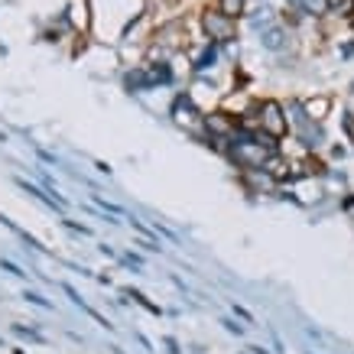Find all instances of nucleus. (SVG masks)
Masks as SVG:
<instances>
[{
    "label": "nucleus",
    "mask_w": 354,
    "mask_h": 354,
    "mask_svg": "<svg viewBox=\"0 0 354 354\" xmlns=\"http://www.w3.org/2000/svg\"><path fill=\"white\" fill-rule=\"evenodd\" d=\"M231 143H234V160L241 162V166H247V169H260L263 162L273 156V143L263 137H250V133H234L231 137Z\"/></svg>",
    "instance_id": "1"
},
{
    "label": "nucleus",
    "mask_w": 354,
    "mask_h": 354,
    "mask_svg": "<svg viewBox=\"0 0 354 354\" xmlns=\"http://www.w3.org/2000/svg\"><path fill=\"white\" fill-rule=\"evenodd\" d=\"M292 124H296V130H299V140L306 143V147H319L322 143V130H319V124L306 114V108L302 104H292Z\"/></svg>",
    "instance_id": "2"
},
{
    "label": "nucleus",
    "mask_w": 354,
    "mask_h": 354,
    "mask_svg": "<svg viewBox=\"0 0 354 354\" xmlns=\"http://www.w3.org/2000/svg\"><path fill=\"white\" fill-rule=\"evenodd\" d=\"M260 124H263V133L270 137H283L286 133V118H283V108H279L277 101H267L263 108H260Z\"/></svg>",
    "instance_id": "3"
},
{
    "label": "nucleus",
    "mask_w": 354,
    "mask_h": 354,
    "mask_svg": "<svg viewBox=\"0 0 354 354\" xmlns=\"http://www.w3.org/2000/svg\"><path fill=\"white\" fill-rule=\"evenodd\" d=\"M205 32L212 36V39H218V43H227V39H234V20L231 17H225V13H205Z\"/></svg>",
    "instance_id": "4"
},
{
    "label": "nucleus",
    "mask_w": 354,
    "mask_h": 354,
    "mask_svg": "<svg viewBox=\"0 0 354 354\" xmlns=\"http://www.w3.org/2000/svg\"><path fill=\"white\" fill-rule=\"evenodd\" d=\"M17 185H20L23 192H30L32 198H39V202H46V205H53V208H59V212H65V198H59V195H46L39 185H30L26 179H17Z\"/></svg>",
    "instance_id": "5"
},
{
    "label": "nucleus",
    "mask_w": 354,
    "mask_h": 354,
    "mask_svg": "<svg viewBox=\"0 0 354 354\" xmlns=\"http://www.w3.org/2000/svg\"><path fill=\"white\" fill-rule=\"evenodd\" d=\"M205 124H208V130L218 133V137H234L237 133V127L225 118V114H212V118H205Z\"/></svg>",
    "instance_id": "6"
},
{
    "label": "nucleus",
    "mask_w": 354,
    "mask_h": 354,
    "mask_svg": "<svg viewBox=\"0 0 354 354\" xmlns=\"http://www.w3.org/2000/svg\"><path fill=\"white\" fill-rule=\"evenodd\" d=\"M260 43H263V49H273V53H279V49L286 46V32L279 30V26H270V30H263Z\"/></svg>",
    "instance_id": "7"
},
{
    "label": "nucleus",
    "mask_w": 354,
    "mask_h": 354,
    "mask_svg": "<svg viewBox=\"0 0 354 354\" xmlns=\"http://www.w3.org/2000/svg\"><path fill=\"white\" fill-rule=\"evenodd\" d=\"M306 114H309L312 120L325 118V114H328V97H319V101H309V104H306Z\"/></svg>",
    "instance_id": "8"
},
{
    "label": "nucleus",
    "mask_w": 354,
    "mask_h": 354,
    "mask_svg": "<svg viewBox=\"0 0 354 354\" xmlns=\"http://www.w3.org/2000/svg\"><path fill=\"white\" fill-rule=\"evenodd\" d=\"M147 78H150V85H156V82L166 85V82L172 78V72H169V65H153L150 72H147Z\"/></svg>",
    "instance_id": "9"
},
{
    "label": "nucleus",
    "mask_w": 354,
    "mask_h": 354,
    "mask_svg": "<svg viewBox=\"0 0 354 354\" xmlns=\"http://www.w3.org/2000/svg\"><path fill=\"white\" fill-rule=\"evenodd\" d=\"M215 59H218L215 46H208V49H205V53L195 59V68H198V72H205V68H212V65H215Z\"/></svg>",
    "instance_id": "10"
},
{
    "label": "nucleus",
    "mask_w": 354,
    "mask_h": 354,
    "mask_svg": "<svg viewBox=\"0 0 354 354\" xmlns=\"http://www.w3.org/2000/svg\"><path fill=\"white\" fill-rule=\"evenodd\" d=\"M221 13L234 20L237 13H244V0H221Z\"/></svg>",
    "instance_id": "11"
},
{
    "label": "nucleus",
    "mask_w": 354,
    "mask_h": 354,
    "mask_svg": "<svg viewBox=\"0 0 354 354\" xmlns=\"http://www.w3.org/2000/svg\"><path fill=\"white\" fill-rule=\"evenodd\" d=\"M306 13H328V0H302Z\"/></svg>",
    "instance_id": "12"
},
{
    "label": "nucleus",
    "mask_w": 354,
    "mask_h": 354,
    "mask_svg": "<svg viewBox=\"0 0 354 354\" xmlns=\"http://www.w3.org/2000/svg\"><path fill=\"white\" fill-rule=\"evenodd\" d=\"M130 296H133V299H137L140 306H143V309H150L153 315H160V306H153V302L147 299V296H143V292H133V290H130Z\"/></svg>",
    "instance_id": "13"
},
{
    "label": "nucleus",
    "mask_w": 354,
    "mask_h": 354,
    "mask_svg": "<svg viewBox=\"0 0 354 354\" xmlns=\"http://www.w3.org/2000/svg\"><path fill=\"white\" fill-rule=\"evenodd\" d=\"M270 17H273V10H270V7H260V10L250 17V23H254V26H260V23H270Z\"/></svg>",
    "instance_id": "14"
},
{
    "label": "nucleus",
    "mask_w": 354,
    "mask_h": 354,
    "mask_svg": "<svg viewBox=\"0 0 354 354\" xmlns=\"http://www.w3.org/2000/svg\"><path fill=\"white\" fill-rule=\"evenodd\" d=\"M342 127H344V133H348V140L354 143V114H344V118H342Z\"/></svg>",
    "instance_id": "15"
},
{
    "label": "nucleus",
    "mask_w": 354,
    "mask_h": 354,
    "mask_svg": "<svg viewBox=\"0 0 354 354\" xmlns=\"http://www.w3.org/2000/svg\"><path fill=\"white\" fill-rule=\"evenodd\" d=\"M23 299H30L32 306H43V309H49V302H46L39 292H30V290H26V292H23Z\"/></svg>",
    "instance_id": "16"
},
{
    "label": "nucleus",
    "mask_w": 354,
    "mask_h": 354,
    "mask_svg": "<svg viewBox=\"0 0 354 354\" xmlns=\"http://www.w3.org/2000/svg\"><path fill=\"white\" fill-rule=\"evenodd\" d=\"M0 267L7 270V273H13V277H26V273H23V270L17 267V263H10V260H0Z\"/></svg>",
    "instance_id": "17"
},
{
    "label": "nucleus",
    "mask_w": 354,
    "mask_h": 354,
    "mask_svg": "<svg viewBox=\"0 0 354 354\" xmlns=\"http://www.w3.org/2000/svg\"><path fill=\"white\" fill-rule=\"evenodd\" d=\"M354 0H328V10H348Z\"/></svg>",
    "instance_id": "18"
},
{
    "label": "nucleus",
    "mask_w": 354,
    "mask_h": 354,
    "mask_svg": "<svg viewBox=\"0 0 354 354\" xmlns=\"http://www.w3.org/2000/svg\"><path fill=\"white\" fill-rule=\"evenodd\" d=\"M65 227H72V231H78V234H91V227L78 225V221H65Z\"/></svg>",
    "instance_id": "19"
},
{
    "label": "nucleus",
    "mask_w": 354,
    "mask_h": 354,
    "mask_svg": "<svg viewBox=\"0 0 354 354\" xmlns=\"http://www.w3.org/2000/svg\"><path fill=\"white\" fill-rule=\"evenodd\" d=\"M225 328H227V332H234V335L244 332V328H241V325H234V322H225Z\"/></svg>",
    "instance_id": "20"
},
{
    "label": "nucleus",
    "mask_w": 354,
    "mask_h": 354,
    "mask_svg": "<svg viewBox=\"0 0 354 354\" xmlns=\"http://www.w3.org/2000/svg\"><path fill=\"white\" fill-rule=\"evenodd\" d=\"M290 3H292V7H302V0H290Z\"/></svg>",
    "instance_id": "21"
},
{
    "label": "nucleus",
    "mask_w": 354,
    "mask_h": 354,
    "mask_svg": "<svg viewBox=\"0 0 354 354\" xmlns=\"http://www.w3.org/2000/svg\"><path fill=\"white\" fill-rule=\"evenodd\" d=\"M351 88H354V85H351Z\"/></svg>",
    "instance_id": "22"
}]
</instances>
